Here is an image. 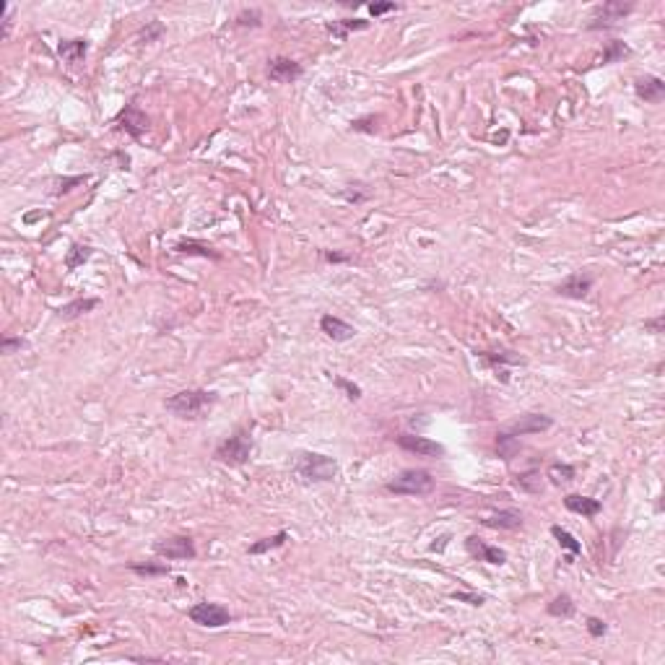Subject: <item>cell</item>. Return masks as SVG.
Here are the masks:
<instances>
[{
    "mask_svg": "<svg viewBox=\"0 0 665 665\" xmlns=\"http://www.w3.org/2000/svg\"><path fill=\"white\" fill-rule=\"evenodd\" d=\"M634 11V3H624V0H608L603 6H595L590 16V23H587V31H608L619 26V21H624L629 14Z\"/></svg>",
    "mask_w": 665,
    "mask_h": 665,
    "instance_id": "cell-5",
    "label": "cell"
},
{
    "mask_svg": "<svg viewBox=\"0 0 665 665\" xmlns=\"http://www.w3.org/2000/svg\"><path fill=\"white\" fill-rule=\"evenodd\" d=\"M234 23L242 26V29H258V26H263V14H260L258 8H250V11H242L234 19Z\"/></svg>",
    "mask_w": 665,
    "mask_h": 665,
    "instance_id": "cell-33",
    "label": "cell"
},
{
    "mask_svg": "<svg viewBox=\"0 0 665 665\" xmlns=\"http://www.w3.org/2000/svg\"><path fill=\"white\" fill-rule=\"evenodd\" d=\"M592 276L590 273H585V271H577V273H572V276H567L559 286L554 288L556 294L559 296H564V299H585V296L590 294V288H592Z\"/></svg>",
    "mask_w": 665,
    "mask_h": 665,
    "instance_id": "cell-13",
    "label": "cell"
},
{
    "mask_svg": "<svg viewBox=\"0 0 665 665\" xmlns=\"http://www.w3.org/2000/svg\"><path fill=\"white\" fill-rule=\"evenodd\" d=\"M91 255H94V250H91L89 244H70V250H68L66 255V268L68 271H78V268L83 266V263H89Z\"/></svg>",
    "mask_w": 665,
    "mask_h": 665,
    "instance_id": "cell-29",
    "label": "cell"
},
{
    "mask_svg": "<svg viewBox=\"0 0 665 665\" xmlns=\"http://www.w3.org/2000/svg\"><path fill=\"white\" fill-rule=\"evenodd\" d=\"M320 258L325 260V263H348V255H343V252H328V250H323L320 252Z\"/></svg>",
    "mask_w": 665,
    "mask_h": 665,
    "instance_id": "cell-43",
    "label": "cell"
},
{
    "mask_svg": "<svg viewBox=\"0 0 665 665\" xmlns=\"http://www.w3.org/2000/svg\"><path fill=\"white\" fill-rule=\"evenodd\" d=\"M564 507L575 515H582V518H598L603 512V502L600 499H592V496H582V494H567L564 496Z\"/></svg>",
    "mask_w": 665,
    "mask_h": 665,
    "instance_id": "cell-16",
    "label": "cell"
},
{
    "mask_svg": "<svg viewBox=\"0 0 665 665\" xmlns=\"http://www.w3.org/2000/svg\"><path fill=\"white\" fill-rule=\"evenodd\" d=\"M164 34H167V26H164L159 19H151V21H146V26L138 31V39H141V45H154Z\"/></svg>",
    "mask_w": 665,
    "mask_h": 665,
    "instance_id": "cell-32",
    "label": "cell"
},
{
    "mask_svg": "<svg viewBox=\"0 0 665 665\" xmlns=\"http://www.w3.org/2000/svg\"><path fill=\"white\" fill-rule=\"evenodd\" d=\"M577 471L575 466H570V463H551L546 471V478L554 483V486H562V483H570V481H575Z\"/></svg>",
    "mask_w": 665,
    "mask_h": 665,
    "instance_id": "cell-31",
    "label": "cell"
},
{
    "mask_svg": "<svg viewBox=\"0 0 665 665\" xmlns=\"http://www.w3.org/2000/svg\"><path fill=\"white\" fill-rule=\"evenodd\" d=\"M395 444H398L400 450L416 455V458H429V460L444 458V444L434 442V439H429V436H421V434L403 431V434L395 436Z\"/></svg>",
    "mask_w": 665,
    "mask_h": 665,
    "instance_id": "cell-8",
    "label": "cell"
},
{
    "mask_svg": "<svg viewBox=\"0 0 665 665\" xmlns=\"http://www.w3.org/2000/svg\"><path fill=\"white\" fill-rule=\"evenodd\" d=\"M154 554L167 562H192L198 551H195V540L190 535H172V538L154 540Z\"/></svg>",
    "mask_w": 665,
    "mask_h": 665,
    "instance_id": "cell-6",
    "label": "cell"
},
{
    "mask_svg": "<svg viewBox=\"0 0 665 665\" xmlns=\"http://www.w3.org/2000/svg\"><path fill=\"white\" fill-rule=\"evenodd\" d=\"M481 523L491 528V530H520L523 528V512L520 510H499L494 515H486Z\"/></svg>",
    "mask_w": 665,
    "mask_h": 665,
    "instance_id": "cell-17",
    "label": "cell"
},
{
    "mask_svg": "<svg viewBox=\"0 0 665 665\" xmlns=\"http://www.w3.org/2000/svg\"><path fill=\"white\" fill-rule=\"evenodd\" d=\"M187 616H190L192 624L206 627V629H221V627H226V624L234 621V616H231L229 608H224L221 603H208V600L190 606Z\"/></svg>",
    "mask_w": 665,
    "mask_h": 665,
    "instance_id": "cell-7",
    "label": "cell"
},
{
    "mask_svg": "<svg viewBox=\"0 0 665 665\" xmlns=\"http://www.w3.org/2000/svg\"><path fill=\"white\" fill-rule=\"evenodd\" d=\"M450 598L458 600V603H468V606H473V608H481L483 603H486V595H478V592H466V590L450 592Z\"/></svg>",
    "mask_w": 665,
    "mask_h": 665,
    "instance_id": "cell-35",
    "label": "cell"
},
{
    "mask_svg": "<svg viewBox=\"0 0 665 665\" xmlns=\"http://www.w3.org/2000/svg\"><path fill=\"white\" fill-rule=\"evenodd\" d=\"M286 540H288V533L286 530H278V533H273V535H268V538L255 540V543H252L247 551H250L252 556H263V554H271V551H276V548L286 546Z\"/></svg>",
    "mask_w": 665,
    "mask_h": 665,
    "instance_id": "cell-27",
    "label": "cell"
},
{
    "mask_svg": "<svg viewBox=\"0 0 665 665\" xmlns=\"http://www.w3.org/2000/svg\"><path fill=\"white\" fill-rule=\"evenodd\" d=\"M291 473L302 483H330L338 476V460L323 452L299 450L291 460Z\"/></svg>",
    "mask_w": 665,
    "mask_h": 665,
    "instance_id": "cell-2",
    "label": "cell"
},
{
    "mask_svg": "<svg viewBox=\"0 0 665 665\" xmlns=\"http://www.w3.org/2000/svg\"><path fill=\"white\" fill-rule=\"evenodd\" d=\"M252 455V434L247 429H237L231 436H226L219 447L214 450V460L221 466L239 468L244 466Z\"/></svg>",
    "mask_w": 665,
    "mask_h": 665,
    "instance_id": "cell-4",
    "label": "cell"
},
{
    "mask_svg": "<svg viewBox=\"0 0 665 665\" xmlns=\"http://www.w3.org/2000/svg\"><path fill=\"white\" fill-rule=\"evenodd\" d=\"M96 307H99V299H96V296H78V299H73V302L58 307L55 312H58L60 320L70 323V320H78V318H83L86 312L96 310Z\"/></svg>",
    "mask_w": 665,
    "mask_h": 665,
    "instance_id": "cell-18",
    "label": "cell"
},
{
    "mask_svg": "<svg viewBox=\"0 0 665 665\" xmlns=\"http://www.w3.org/2000/svg\"><path fill=\"white\" fill-rule=\"evenodd\" d=\"M174 252H177V255H198V258L221 260V255H219L208 242H203V239H182V242L174 244Z\"/></svg>",
    "mask_w": 665,
    "mask_h": 665,
    "instance_id": "cell-23",
    "label": "cell"
},
{
    "mask_svg": "<svg viewBox=\"0 0 665 665\" xmlns=\"http://www.w3.org/2000/svg\"><path fill=\"white\" fill-rule=\"evenodd\" d=\"M466 551L473 556L476 562L491 564V567H502V564H507V551L499 548V546H491V543H486V540L478 538V535H468Z\"/></svg>",
    "mask_w": 665,
    "mask_h": 665,
    "instance_id": "cell-11",
    "label": "cell"
},
{
    "mask_svg": "<svg viewBox=\"0 0 665 665\" xmlns=\"http://www.w3.org/2000/svg\"><path fill=\"white\" fill-rule=\"evenodd\" d=\"M585 629H587V634H590L592 639H603V637L608 634V624L603 619H598V616H587V619H585Z\"/></svg>",
    "mask_w": 665,
    "mask_h": 665,
    "instance_id": "cell-34",
    "label": "cell"
},
{
    "mask_svg": "<svg viewBox=\"0 0 665 665\" xmlns=\"http://www.w3.org/2000/svg\"><path fill=\"white\" fill-rule=\"evenodd\" d=\"M546 614L551 616V619H572V616L577 614L575 598H572L570 592H559V595L546 606Z\"/></svg>",
    "mask_w": 665,
    "mask_h": 665,
    "instance_id": "cell-25",
    "label": "cell"
},
{
    "mask_svg": "<svg viewBox=\"0 0 665 665\" xmlns=\"http://www.w3.org/2000/svg\"><path fill=\"white\" fill-rule=\"evenodd\" d=\"M332 382H335V387H340V390L346 392L348 400H359V398H362V387H359V384H354V382H348L346 377H332Z\"/></svg>",
    "mask_w": 665,
    "mask_h": 665,
    "instance_id": "cell-37",
    "label": "cell"
},
{
    "mask_svg": "<svg viewBox=\"0 0 665 665\" xmlns=\"http://www.w3.org/2000/svg\"><path fill=\"white\" fill-rule=\"evenodd\" d=\"M434 476L424 468H406L384 483V491L395 496H426L434 491Z\"/></svg>",
    "mask_w": 665,
    "mask_h": 665,
    "instance_id": "cell-3",
    "label": "cell"
},
{
    "mask_svg": "<svg viewBox=\"0 0 665 665\" xmlns=\"http://www.w3.org/2000/svg\"><path fill=\"white\" fill-rule=\"evenodd\" d=\"M216 395L214 390H203V387H190V390H179L174 395L164 400V408L169 411L172 416H177L182 421H198L203 416L216 406Z\"/></svg>",
    "mask_w": 665,
    "mask_h": 665,
    "instance_id": "cell-1",
    "label": "cell"
},
{
    "mask_svg": "<svg viewBox=\"0 0 665 665\" xmlns=\"http://www.w3.org/2000/svg\"><path fill=\"white\" fill-rule=\"evenodd\" d=\"M127 572H133V575L138 577H169L172 575V567L169 564H156V562H133L127 564Z\"/></svg>",
    "mask_w": 665,
    "mask_h": 665,
    "instance_id": "cell-30",
    "label": "cell"
},
{
    "mask_svg": "<svg viewBox=\"0 0 665 665\" xmlns=\"http://www.w3.org/2000/svg\"><path fill=\"white\" fill-rule=\"evenodd\" d=\"M520 450H523V444H520L518 436L507 434L504 429H499V431H496V455H499L504 463H512V460L520 455Z\"/></svg>",
    "mask_w": 665,
    "mask_h": 665,
    "instance_id": "cell-24",
    "label": "cell"
},
{
    "mask_svg": "<svg viewBox=\"0 0 665 665\" xmlns=\"http://www.w3.org/2000/svg\"><path fill=\"white\" fill-rule=\"evenodd\" d=\"M665 325V315H658V318L644 320V332H652V335H660Z\"/></svg>",
    "mask_w": 665,
    "mask_h": 665,
    "instance_id": "cell-41",
    "label": "cell"
},
{
    "mask_svg": "<svg viewBox=\"0 0 665 665\" xmlns=\"http://www.w3.org/2000/svg\"><path fill=\"white\" fill-rule=\"evenodd\" d=\"M367 11H370L375 19H377V16H384V14L398 11V6H395V3H370V6H367Z\"/></svg>",
    "mask_w": 665,
    "mask_h": 665,
    "instance_id": "cell-40",
    "label": "cell"
},
{
    "mask_svg": "<svg viewBox=\"0 0 665 665\" xmlns=\"http://www.w3.org/2000/svg\"><path fill=\"white\" fill-rule=\"evenodd\" d=\"M89 52V39H63L58 45V55L68 66H78Z\"/></svg>",
    "mask_w": 665,
    "mask_h": 665,
    "instance_id": "cell-20",
    "label": "cell"
},
{
    "mask_svg": "<svg viewBox=\"0 0 665 665\" xmlns=\"http://www.w3.org/2000/svg\"><path fill=\"white\" fill-rule=\"evenodd\" d=\"M551 535L556 538V543L567 551V556H564V564H572L577 559V556L582 554V543L572 535L570 530H564L562 525H551Z\"/></svg>",
    "mask_w": 665,
    "mask_h": 665,
    "instance_id": "cell-21",
    "label": "cell"
},
{
    "mask_svg": "<svg viewBox=\"0 0 665 665\" xmlns=\"http://www.w3.org/2000/svg\"><path fill=\"white\" fill-rule=\"evenodd\" d=\"M476 359L483 364L494 367V370H504V367H523L525 359L515 351H476Z\"/></svg>",
    "mask_w": 665,
    "mask_h": 665,
    "instance_id": "cell-19",
    "label": "cell"
},
{
    "mask_svg": "<svg viewBox=\"0 0 665 665\" xmlns=\"http://www.w3.org/2000/svg\"><path fill=\"white\" fill-rule=\"evenodd\" d=\"M554 426V419L546 414H523L518 416L512 424H507V426H502L507 434L512 436H525V434H543V431H548V429Z\"/></svg>",
    "mask_w": 665,
    "mask_h": 665,
    "instance_id": "cell-10",
    "label": "cell"
},
{
    "mask_svg": "<svg viewBox=\"0 0 665 665\" xmlns=\"http://www.w3.org/2000/svg\"><path fill=\"white\" fill-rule=\"evenodd\" d=\"M325 29H328V34H332L335 39L343 42V39H348L351 31L370 29V21H367V19H340V21H328Z\"/></svg>",
    "mask_w": 665,
    "mask_h": 665,
    "instance_id": "cell-22",
    "label": "cell"
},
{
    "mask_svg": "<svg viewBox=\"0 0 665 665\" xmlns=\"http://www.w3.org/2000/svg\"><path fill=\"white\" fill-rule=\"evenodd\" d=\"M115 125L122 130V133H127L133 141H141L143 133L148 130V125H151V120H148L146 112L138 107V102L135 99H130V102L122 107V112L117 115V122Z\"/></svg>",
    "mask_w": 665,
    "mask_h": 665,
    "instance_id": "cell-9",
    "label": "cell"
},
{
    "mask_svg": "<svg viewBox=\"0 0 665 665\" xmlns=\"http://www.w3.org/2000/svg\"><path fill=\"white\" fill-rule=\"evenodd\" d=\"M377 122L379 120L375 115H367V117H359L351 122V130L354 133H377Z\"/></svg>",
    "mask_w": 665,
    "mask_h": 665,
    "instance_id": "cell-36",
    "label": "cell"
},
{
    "mask_svg": "<svg viewBox=\"0 0 665 665\" xmlns=\"http://www.w3.org/2000/svg\"><path fill=\"white\" fill-rule=\"evenodd\" d=\"M266 73L273 83H294L304 75V68H302V63H296V60L278 55V58L268 60Z\"/></svg>",
    "mask_w": 665,
    "mask_h": 665,
    "instance_id": "cell-12",
    "label": "cell"
},
{
    "mask_svg": "<svg viewBox=\"0 0 665 665\" xmlns=\"http://www.w3.org/2000/svg\"><path fill=\"white\" fill-rule=\"evenodd\" d=\"M632 55V50H629L627 42H621V39H611V42H606V47H603V55H600V66H614V63H621L624 58H629Z\"/></svg>",
    "mask_w": 665,
    "mask_h": 665,
    "instance_id": "cell-28",
    "label": "cell"
},
{
    "mask_svg": "<svg viewBox=\"0 0 665 665\" xmlns=\"http://www.w3.org/2000/svg\"><path fill=\"white\" fill-rule=\"evenodd\" d=\"M356 187H359V185H348L346 190H343V198H346L348 203H364V200L370 198V192H367V190L359 192Z\"/></svg>",
    "mask_w": 665,
    "mask_h": 665,
    "instance_id": "cell-39",
    "label": "cell"
},
{
    "mask_svg": "<svg viewBox=\"0 0 665 665\" xmlns=\"http://www.w3.org/2000/svg\"><path fill=\"white\" fill-rule=\"evenodd\" d=\"M515 486L523 491V494H540L543 491V478H540L538 468H528V471H520L515 476Z\"/></svg>",
    "mask_w": 665,
    "mask_h": 665,
    "instance_id": "cell-26",
    "label": "cell"
},
{
    "mask_svg": "<svg viewBox=\"0 0 665 665\" xmlns=\"http://www.w3.org/2000/svg\"><path fill=\"white\" fill-rule=\"evenodd\" d=\"M23 346H26L23 338H11V335H6V338L0 340V354L11 356V354H16V351H21Z\"/></svg>",
    "mask_w": 665,
    "mask_h": 665,
    "instance_id": "cell-38",
    "label": "cell"
},
{
    "mask_svg": "<svg viewBox=\"0 0 665 665\" xmlns=\"http://www.w3.org/2000/svg\"><path fill=\"white\" fill-rule=\"evenodd\" d=\"M634 94L644 104H660L665 99V81L660 75H639L634 78Z\"/></svg>",
    "mask_w": 665,
    "mask_h": 665,
    "instance_id": "cell-14",
    "label": "cell"
},
{
    "mask_svg": "<svg viewBox=\"0 0 665 665\" xmlns=\"http://www.w3.org/2000/svg\"><path fill=\"white\" fill-rule=\"evenodd\" d=\"M83 179H86V177H68V179H60L58 187L52 190V195H63V192H68L73 185H81Z\"/></svg>",
    "mask_w": 665,
    "mask_h": 665,
    "instance_id": "cell-42",
    "label": "cell"
},
{
    "mask_svg": "<svg viewBox=\"0 0 665 665\" xmlns=\"http://www.w3.org/2000/svg\"><path fill=\"white\" fill-rule=\"evenodd\" d=\"M320 330L325 332L328 338L335 340V343H346L356 335V328L346 320L335 318V315H323L320 318Z\"/></svg>",
    "mask_w": 665,
    "mask_h": 665,
    "instance_id": "cell-15",
    "label": "cell"
},
{
    "mask_svg": "<svg viewBox=\"0 0 665 665\" xmlns=\"http://www.w3.org/2000/svg\"><path fill=\"white\" fill-rule=\"evenodd\" d=\"M127 660H133V663H164V658H156V655H127Z\"/></svg>",
    "mask_w": 665,
    "mask_h": 665,
    "instance_id": "cell-44",
    "label": "cell"
}]
</instances>
